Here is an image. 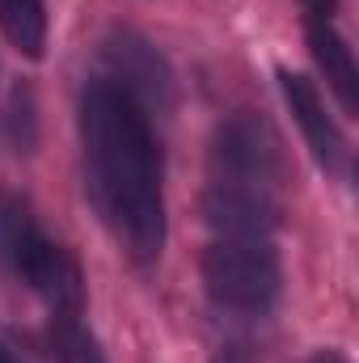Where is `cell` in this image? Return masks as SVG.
<instances>
[{
    "instance_id": "13",
    "label": "cell",
    "mask_w": 359,
    "mask_h": 363,
    "mask_svg": "<svg viewBox=\"0 0 359 363\" xmlns=\"http://www.w3.org/2000/svg\"><path fill=\"white\" fill-rule=\"evenodd\" d=\"M309 363H347V355H338V351H317Z\"/></svg>"
},
{
    "instance_id": "1",
    "label": "cell",
    "mask_w": 359,
    "mask_h": 363,
    "mask_svg": "<svg viewBox=\"0 0 359 363\" xmlns=\"http://www.w3.org/2000/svg\"><path fill=\"white\" fill-rule=\"evenodd\" d=\"M81 144L106 228L136 262H153L165 245V169L144 106L114 81H93L81 93Z\"/></svg>"
},
{
    "instance_id": "7",
    "label": "cell",
    "mask_w": 359,
    "mask_h": 363,
    "mask_svg": "<svg viewBox=\"0 0 359 363\" xmlns=\"http://www.w3.org/2000/svg\"><path fill=\"white\" fill-rule=\"evenodd\" d=\"M309 51H313L317 68L326 72L338 106L347 114H355L359 110V72H355V55H351L347 38L330 21H309Z\"/></svg>"
},
{
    "instance_id": "4",
    "label": "cell",
    "mask_w": 359,
    "mask_h": 363,
    "mask_svg": "<svg viewBox=\"0 0 359 363\" xmlns=\"http://www.w3.org/2000/svg\"><path fill=\"white\" fill-rule=\"evenodd\" d=\"M216 182H237V186H254L275 194V186L283 182V148L279 135L267 118L237 110L228 123H220L216 131Z\"/></svg>"
},
{
    "instance_id": "9",
    "label": "cell",
    "mask_w": 359,
    "mask_h": 363,
    "mask_svg": "<svg viewBox=\"0 0 359 363\" xmlns=\"http://www.w3.org/2000/svg\"><path fill=\"white\" fill-rule=\"evenodd\" d=\"M0 30L21 55L38 60L47 47V0H0Z\"/></svg>"
},
{
    "instance_id": "12",
    "label": "cell",
    "mask_w": 359,
    "mask_h": 363,
    "mask_svg": "<svg viewBox=\"0 0 359 363\" xmlns=\"http://www.w3.org/2000/svg\"><path fill=\"white\" fill-rule=\"evenodd\" d=\"M211 363H250V355H245V347L228 342V347H220V351H216V359H211Z\"/></svg>"
},
{
    "instance_id": "11",
    "label": "cell",
    "mask_w": 359,
    "mask_h": 363,
    "mask_svg": "<svg viewBox=\"0 0 359 363\" xmlns=\"http://www.w3.org/2000/svg\"><path fill=\"white\" fill-rule=\"evenodd\" d=\"M334 4H338V0H300V9L309 13V21H330Z\"/></svg>"
},
{
    "instance_id": "6",
    "label": "cell",
    "mask_w": 359,
    "mask_h": 363,
    "mask_svg": "<svg viewBox=\"0 0 359 363\" xmlns=\"http://www.w3.org/2000/svg\"><path fill=\"white\" fill-rule=\"evenodd\" d=\"M279 89H283V101H287L296 127L304 131V144L313 148L317 165L326 174H343L347 169V140L334 127V118L326 114V101L313 89V81L300 77V72H279Z\"/></svg>"
},
{
    "instance_id": "3",
    "label": "cell",
    "mask_w": 359,
    "mask_h": 363,
    "mask_svg": "<svg viewBox=\"0 0 359 363\" xmlns=\"http://www.w3.org/2000/svg\"><path fill=\"white\" fill-rule=\"evenodd\" d=\"M279 254L270 241H228L220 237L203 254V287L228 313H267L279 300Z\"/></svg>"
},
{
    "instance_id": "2",
    "label": "cell",
    "mask_w": 359,
    "mask_h": 363,
    "mask_svg": "<svg viewBox=\"0 0 359 363\" xmlns=\"http://www.w3.org/2000/svg\"><path fill=\"white\" fill-rule=\"evenodd\" d=\"M0 262L43 296L47 313H85V279L77 258L38 228L30 203L17 194L0 199Z\"/></svg>"
},
{
    "instance_id": "5",
    "label": "cell",
    "mask_w": 359,
    "mask_h": 363,
    "mask_svg": "<svg viewBox=\"0 0 359 363\" xmlns=\"http://www.w3.org/2000/svg\"><path fill=\"white\" fill-rule=\"evenodd\" d=\"M203 216L228 241H267L279 224V203L267 190L211 178V186L203 190Z\"/></svg>"
},
{
    "instance_id": "14",
    "label": "cell",
    "mask_w": 359,
    "mask_h": 363,
    "mask_svg": "<svg viewBox=\"0 0 359 363\" xmlns=\"http://www.w3.org/2000/svg\"><path fill=\"white\" fill-rule=\"evenodd\" d=\"M0 363H17V359H13V351H9L4 342H0Z\"/></svg>"
},
{
    "instance_id": "8",
    "label": "cell",
    "mask_w": 359,
    "mask_h": 363,
    "mask_svg": "<svg viewBox=\"0 0 359 363\" xmlns=\"http://www.w3.org/2000/svg\"><path fill=\"white\" fill-rule=\"evenodd\" d=\"M106 60H110V68H114L110 81H114L118 89H127L140 106H144V97L170 89L165 64L153 55L148 43H140V38H131V34H123L118 43H110V47H106Z\"/></svg>"
},
{
    "instance_id": "10",
    "label": "cell",
    "mask_w": 359,
    "mask_h": 363,
    "mask_svg": "<svg viewBox=\"0 0 359 363\" xmlns=\"http://www.w3.org/2000/svg\"><path fill=\"white\" fill-rule=\"evenodd\" d=\"M47 347H51V359L55 363H106L97 338L89 334V325L81 321V313H51Z\"/></svg>"
}]
</instances>
